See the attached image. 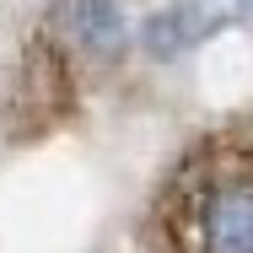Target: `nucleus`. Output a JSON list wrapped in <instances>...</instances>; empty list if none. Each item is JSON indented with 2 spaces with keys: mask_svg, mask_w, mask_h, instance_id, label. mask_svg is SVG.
Listing matches in <instances>:
<instances>
[{
  "mask_svg": "<svg viewBox=\"0 0 253 253\" xmlns=\"http://www.w3.org/2000/svg\"><path fill=\"white\" fill-rule=\"evenodd\" d=\"M226 27H253V0H172L140 27V43L151 59H178Z\"/></svg>",
  "mask_w": 253,
  "mask_h": 253,
  "instance_id": "nucleus-2",
  "label": "nucleus"
},
{
  "mask_svg": "<svg viewBox=\"0 0 253 253\" xmlns=\"http://www.w3.org/2000/svg\"><path fill=\"white\" fill-rule=\"evenodd\" d=\"M54 27L81 54H97V59L119 54L124 49V33H129L119 0H54Z\"/></svg>",
  "mask_w": 253,
  "mask_h": 253,
  "instance_id": "nucleus-3",
  "label": "nucleus"
},
{
  "mask_svg": "<svg viewBox=\"0 0 253 253\" xmlns=\"http://www.w3.org/2000/svg\"><path fill=\"white\" fill-rule=\"evenodd\" d=\"M172 237L183 253H253V140L215 135L172 183Z\"/></svg>",
  "mask_w": 253,
  "mask_h": 253,
  "instance_id": "nucleus-1",
  "label": "nucleus"
}]
</instances>
